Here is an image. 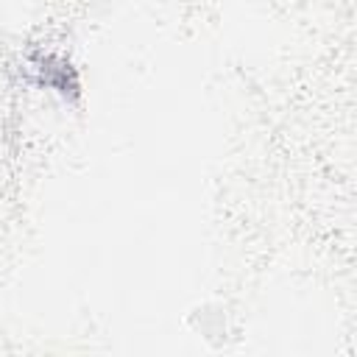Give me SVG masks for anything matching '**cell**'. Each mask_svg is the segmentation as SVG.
<instances>
[{
	"mask_svg": "<svg viewBox=\"0 0 357 357\" xmlns=\"http://www.w3.org/2000/svg\"><path fill=\"white\" fill-rule=\"evenodd\" d=\"M25 75L31 84H36L39 89L56 92L61 100L75 103L81 98V75L73 67L70 59L53 53V50H28L25 53Z\"/></svg>",
	"mask_w": 357,
	"mask_h": 357,
	"instance_id": "1",
	"label": "cell"
}]
</instances>
